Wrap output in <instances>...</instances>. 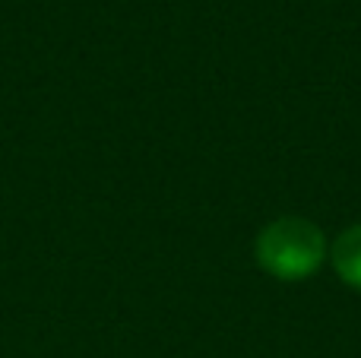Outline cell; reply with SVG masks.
Segmentation results:
<instances>
[{"label": "cell", "instance_id": "1", "mask_svg": "<svg viewBox=\"0 0 361 358\" xmlns=\"http://www.w3.org/2000/svg\"><path fill=\"white\" fill-rule=\"evenodd\" d=\"M257 257L273 276L298 279L320 264L324 238L305 219H279L263 228L260 241H257Z\"/></svg>", "mask_w": 361, "mask_h": 358}, {"label": "cell", "instance_id": "2", "mask_svg": "<svg viewBox=\"0 0 361 358\" xmlns=\"http://www.w3.org/2000/svg\"><path fill=\"white\" fill-rule=\"evenodd\" d=\"M333 264H336L339 276H343L345 283L361 289V226L339 235L336 251H333Z\"/></svg>", "mask_w": 361, "mask_h": 358}]
</instances>
